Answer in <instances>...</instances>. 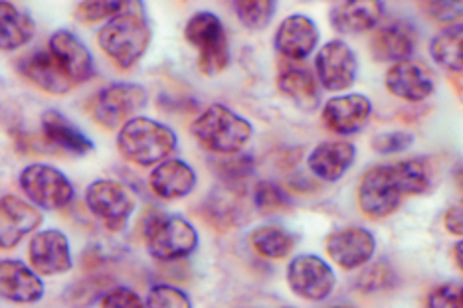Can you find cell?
Wrapping results in <instances>:
<instances>
[{
    "instance_id": "6da1fadb",
    "label": "cell",
    "mask_w": 463,
    "mask_h": 308,
    "mask_svg": "<svg viewBox=\"0 0 463 308\" xmlns=\"http://www.w3.org/2000/svg\"><path fill=\"white\" fill-rule=\"evenodd\" d=\"M430 188L428 164L420 158H406L366 168L356 190V200L366 218L384 219L396 214L404 198L426 194Z\"/></svg>"
},
{
    "instance_id": "cb8c5ba5",
    "label": "cell",
    "mask_w": 463,
    "mask_h": 308,
    "mask_svg": "<svg viewBox=\"0 0 463 308\" xmlns=\"http://www.w3.org/2000/svg\"><path fill=\"white\" fill-rule=\"evenodd\" d=\"M196 182V170L181 161V158H168V161L155 166L149 176V186L153 192L166 201L183 200L188 194H193Z\"/></svg>"
},
{
    "instance_id": "8fae6325",
    "label": "cell",
    "mask_w": 463,
    "mask_h": 308,
    "mask_svg": "<svg viewBox=\"0 0 463 308\" xmlns=\"http://www.w3.org/2000/svg\"><path fill=\"white\" fill-rule=\"evenodd\" d=\"M315 71H317L321 89L331 93L351 89L359 73L356 51L345 40H331L323 44L315 56Z\"/></svg>"
},
{
    "instance_id": "ac0fdd59",
    "label": "cell",
    "mask_w": 463,
    "mask_h": 308,
    "mask_svg": "<svg viewBox=\"0 0 463 308\" xmlns=\"http://www.w3.org/2000/svg\"><path fill=\"white\" fill-rule=\"evenodd\" d=\"M42 211L16 196L0 198V249H14L42 226Z\"/></svg>"
},
{
    "instance_id": "5b68a950",
    "label": "cell",
    "mask_w": 463,
    "mask_h": 308,
    "mask_svg": "<svg viewBox=\"0 0 463 308\" xmlns=\"http://www.w3.org/2000/svg\"><path fill=\"white\" fill-rule=\"evenodd\" d=\"M98 44L119 70H131L151 44V28L135 13H123L108 20L98 32Z\"/></svg>"
},
{
    "instance_id": "4dcf8cb0",
    "label": "cell",
    "mask_w": 463,
    "mask_h": 308,
    "mask_svg": "<svg viewBox=\"0 0 463 308\" xmlns=\"http://www.w3.org/2000/svg\"><path fill=\"white\" fill-rule=\"evenodd\" d=\"M254 206L260 214H278L291 208V200L278 184L261 180L254 188Z\"/></svg>"
},
{
    "instance_id": "7a4b0ae2",
    "label": "cell",
    "mask_w": 463,
    "mask_h": 308,
    "mask_svg": "<svg viewBox=\"0 0 463 308\" xmlns=\"http://www.w3.org/2000/svg\"><path fill=\"white\" fill-rule=\"evenodd\" d=\"M191 133L204 151L218 156H234L251 141L254 125L226 105L214 103L193 121Z\"/></svg>"
},
{
    "instance_id": "44dd1931",
    "label": "cell",
    "mask_w": 463,
    "mask_h": 308,
    "mask_svg": "<svg viewBox=\"0 0 463 308\" xmlns=\"http://www.w3.org/2000/svg\"><path fill=\"white\" fill-rule=\"evenodd\" d=\"M278 89L301 111H315L321 103V85L313 73L296 61L279 63Z\"/></svg>"
},
{
    "instance_id": "ffe728a7",
    "label": "cell",
    "mask_w": 463,
    "mask_h": 308,
    "mask_svg": "<svg viewBox=\"0 0 463 308\" xmlns=\"http://www.w3.org/2000/svg\"><path fill=\"white\" fill-rule=\"evenodd\" d=\"M384 3L381 0H346L331 6V26L339 34H364L381 24Z\"/></svg>"
},
{
    "instance_id": "7bdbcfd3",
    "label": "cell",
    "mask_w": 463,
    "mask_h": 308,
    "mask_svg": "<svg viewBox=\"0 0 463 308\" xmlns=\"http://www.w3.org/2000/svg\"><path fill=\"white\" fill-rule=\"evenodd\" d=\"M454 180H456L458 188L463 190V161L458 163V166H456V170H454Z\"/></svg>"
},
{
    "instance_id": "8d00e7d4",
    "label": "cell",
    "mask_w": 463,
    "mask_h": 308,
    "mask_svg": "<svg viewBox=\"0 0 463 308\" xmlns=\"http://www.w3.org/2000/svg\"><path fill=\"white\" fill-rule=\"evenodd\" d=\"M414 145V135L406 133V131H388V133H378L371 146L376 154H398L408 151L410 146Z\"/></svg>"
},
{
    "instance_id": "1f68e13d",
    "label": "cell",
    "mask_w": 463,
    "mask_h": 308,
    "mask_svg": "<svg viewBox=\"0 0 463 308\" xmlns=\"http://www.w3.org/2000/svg\"><path fill=\"white\" fill-rule=\"evenodd\" d=\"M216 173L230 188H240L246 178L254 174V158L248 154L224 156L216 163Z\"/></svg>"
},
{
    "instance_id": "4fadbf2b",
    "label": "cell",
    "mask_w": 463,
    "mask_h": 308,
    "mask_svg": "<svg viewBox=\"0 0 463 308\" xmlns=\"http://www.w3.org/2000/svg\"><path fill=\"white\" fill-rule=\"evenodd\" d=\"M331 261L343 271H356L371 263L376 253V238L364 228H343L325 241Z\"/></svg>"
},
{
    "instance_id": "d6a6232c",
    "label": "cell",
    "mask_w": 463,
    "mask_h": 308,
    "mask_svg": "<svg viewBox=\"0 0 463 308\" xmlns=\"http://www.w3.org/2000/svg\"><path fill=\"white\" fill-rule=\"evenodd\" d=\"M129 3L123 0H90V3H80L76 8V18L81 23H99V20H111L123 13H128Z\"/></svg>"
},
{
    "instance_id": "ee69618b",
    "label": "cell",
    "mask_w": 463,
    "mask_h": 308,
    "mask_svg": "<svg viewBox=\"0 0 463 308\" xmlns=\"http://www.w3.org/2000/svg\"><path fill=\"white\" fill-rule=\"evenodd\" d=\"M329 308H353V306H345V304H339V306H329Z\"/></svg>"
},
{
    "instance_id": "e0dca14e",
    "label": "cell",
    "mask_w": 463,
    "mask_h": 308,
    "mask_svg": "<svg viewBox=\"0 0 463 308\" xmlns=\"http://www.w3.org/2000/svg\"><path fill=\"white\" fill-rule=\"evenodd\" d=\"M321 32L315 20L305 14H291L283 18L273 36V48L288 61L307 60L319 46Z\"/></svg>"
},
{
    "instance_id": "603a6c76",
    "label": "cell",
    "mask_w": 463,
    "mask_h": 308,
    "mask_svg": "<svg viewBox=\"0 0 463 308\" xmlns=\"http://www.w3.org/2000/svg\"><path fill=\"white\" fill-rule=\"evenodd\" d=\"M16 68L30 83L50 95H66L73 88V83L48 50L30 51L16 61Z\"/></svg>"
},
{
    "instance_id": "7c38bea8",
    "label": "cell",
    "mask_w": 463,
    "mask_h": 308,
    "mask_svg": "<svg viewBox=\"0 0 463 308\" xmlns=\"http://www.w3.org/2000/svg\"><path fill=\"white\" fill-rule=\"evenodd\" d=\"M373 117V101L363 93L335 95L323 105L321 123L339 136L359 135Z\"/></svg>"
},
{
    "instance_id": "52a82bcc",
    "label": "cell",
    "mask_w": 463,
    "mask_h": 308,
    "mask_svg": "<svg viewBox=\"0 0 463 308\" xmlns=\"http://www.w3.org/2000/svg\"><path fill=\"white\" fill-rule=\"evenodd\" d=\"M18 186L30 204L44 211L64 210L76 198L70 178L56 166L42 163L28 164L18 176Z\"/></svg>"
},
{
    "instance_id": "9c48e42d",
    "label": "cell",
    "mask_w": 463,
    "mask_h": 308,
    "mask_svg": "<svg viewBox=\"0 0 463 308\" xmlns=\"http://www.w3.org/2000/svg\"><path fill=\"white\" fill-rule=\"evenodd\" d=\"M286 279L291 293L309 303L329 299L336 286V275L331 265L313 253L293 257L288 265Z\"/></svg>"
},
{
    "instance_id": "3957f363",
    "label": "cell",
    "mask_w": 463,
    "mask_h": 308,
    "mask_svg": "<svg viewBox=\"0 0 463 308\" xmlns=\"http://www.w3.org/2000/svg\"><path fill=\"white\" fill-rule=\"evenodd\" d=\"M176 146V133L168 125L151 119V117H135L121 126L118 135L121 156L137 166H159L171 158Z\"/></svg>"
},
{
    "instance_id": "4316f807",
    "label": "cell",
    "mask_w": 463,
    "mask_h": 308,
    "mask_svg": "<svg viewBox=\"0 0 463 308\" xmlns=\"http://www.w3.org/2000/svg\"><path fill=\"white\" fill-rule=\"evenodd\" d=\"M34 34V18L16 5L0 0V51H16L24 48Z\"/></svg>"
},
{
    "instance_id": "b9f144b4",
    "label": "cell",
    "mask_w": 463,
    "mask_h": 308,
    "mask_svg": "<svg viewBox=\"0 0 463 308\" xmlns=\"http://www.w3.org/2000/svg\"><path fill=\"white\" fill-rule=\"evenodd\" d=\"M451 83H454L456 91L459 93V98L463 99V73H451Z\"/></svg>"
},
{
    "instance_id": "2e32d148",
    "label": "cell",
    "mask_w": 463,
    "mask_h": 308,
    "mask_svg": "<svg viewBox=\"0 0 463 308\" xmlns=\"http://www.w3.org/2000/svg\"><path fill=\"white\" fill-rule=\"evenodd\" d=\"M384 85L396 99L408 103H422L436 91V79L431 71L416 60L392 63L384 76Z\"/></svg>"
},
{
    "instance_id": "484cf974",
    "label": "cell",
    "mask_w": 463,
    "mask_h": 308,
    "mask_svg": "<svg viewBox=\"0 0 463 308\" xmlns=\"http://www.w3.org/2000/svg\"><path fill=\"white\" fill-rule=\"evenodd\" d=\"M40 126H42V135L46 136V141L50 145H54L70 154L83 156V154H90L93 148H96L93 141L80 129L78 125H73L64 113H60L56 109L42 113Z\"/></svg>"
},
{
    "instance_id": "74e56055",
    "label": "cell",
    "mask_w": 463,
    "mask_h": 308,
    "mask_svg": "<svg viewBox=\"0 0 463 308\" xmlns=\"http://www.w3.org/2000/svg\"><path fill=\"white\" fill-rule=\"evenodd\" d=\"M424 308H463V285L446 283L431 289Z\"/></svg>"
},
{
    "instance_id": "5bb4252c",
    "label": "cell",
    "mask_w": 463,
    "mask_h": 308,
    "mask_svg": "<svg viewBox=\"0 0 463 308\" xmlns=\"http://www.w3.org/2000/svg\"><path fill=\"white\" fill-rule=\"evenodd\" d=\"M28 259L42 277H56L71 269V247L66 233L60 229L36 231L28 243Z\"/></svg>"
},
{
    "instance_id": "e575fe53",
    "label": "cell",
    "mask_w": 463,
    "mask_h": 308,
    "mask_svg": "<svg viewBox=\"0 0 463 308\" xmlns=\"http://www.w3.org/2000/svg\"><path fill=\"white\" fill-rule=\"evenodd\" d=\"M145 308H193V301L178 286L155 285L146 294Z\"/></svg>"
},
{
    "instance_id": "836d02e7",
    "label": "cell",
    "mask_w": 463,
    "mask_h": 308,
    "mask_svg": "<svg viewBox=\"0 0 463 308\" xmlns=\"http://www.w3.org/2000/svg\"><path fill=\"white\" fill-rule=\"evenodd\" d=\"M396 285V273L388 263H374L366 267L356 281V289L363 293H381Z\"/></svg>"
},
{
    "instance_id": "7402d4cb",
    "label": "cell",
    "mask_w": 463,
    "mask_h": 308,
    "mask_svg": "<svg viewBox=\"0 0 463 308\" xmlns=\"http://www.w3.org/2000/svg\"><path fill=\"white\" fill-rule=\"evenodd\" d=\"M356 161V146L346 141H325L307 156V168L323 182H339Z\"/></svg>"
},
{
    "instance_id": "f546056e",
    "label": "cell",
    "mask_w": 463,
    "mask_h": 308,
    "mask_svg": "<svg viewBox=\"0 0 463 308\" xmlns=\"http://www.w3.org/2000/svg\"><path fill=\"white\" fill-rule=\"evenodd\" d=\"M232 6H234V13L241 26H246L248 30L268 28L278 10V5L273 0H238Z\"/></svg>"
},
{
    "instance_id": "60d3db41",
    "label": "cell",
    "mask_w": 463,
    "mask_h": 308,
    "mask_svg": "<svg viewBox=\"0 0 463 308\" xmlns=\"http://www.w3.org/2000/svg\"><path fill=\"white\" fill-rule=\"evenodd\" d=\"M454 261L458 265V269L463 273V239L454 246Z\"/></svg>"
},
{
    "instance_id": "30bf717a",
    "label": "cell",
    "mask_w": 463,
    "mask_h": 308,
    "mask_svg": "<svg viewBox=\"0 0 463 308\" xmlns=\"http://www.w3.org/2000/svg\"><path fill=\"white\" fill-rule=\"evenodd\" d=\"M86 206L109 231H121L133 216L135 198L115 180H96L86 190Z\"/></svg>"
},
{
    "instance_id": "ab89813d",
    "label": "cell",
    "mask_w": 463,
    "mask_h": 308,
    "mask_svg": "<svg viewBox=\"0 0 463 308\" xmlns=\"http://www.w3.org/2000/svg\"><path fill=\"white\" fill-rule=\"evenodd\" d=\"M444 228L451 236L463 238V200L451 208H448L444 216Z\"/></svg>"
},
{
    "instance_id": "9a60e30c",
    "label": "cell",
    "mask_w": 463,
    "mask_h": 308,
    "mask_svg": "<svg viewBox=\"0 0 463 308\" xmlns=\"http://www.w3.org/2000/svg\"><path fill=\"white\" fill-rule=\"evenodd\" d=\"M48 51L73 85L96 76V61L90 48L71 30H56L48 40Z\"/></svg>"
},
{
    "instance_id": "8992f818",
    "label": "cell",
    "mask_w": 463,
    "mask_h": 308,
    "mask_svg": "<svg viewBox=\"0 0 463 308\" xmlns=\"http://www.w3.org/2000/svg\"><path fill=\"white\" fill-rule=\"evenodd\" d=\"M184 40L198 51V70L204 76H218L230 66V44L226 28L214 13L200 10L188 18Z\"/></svg>"
},
{
    "instance_id": "f35d334b",
    "label": "cell",
    "mask_w": 463,
    "mask_h": 308,
    "mask_svg": "<svg viewBox=\"0 0 463 308\" xmlns=\"http://www.w3.org/2000/svg\"><path fill=\"white\" fill-rule=\"evenodd\" d=\"M99 308H145V301L139 293L128 286H115L103 294Z\"/></svg>"
},
{
    "instance_id": "f6af8a7d",
    "label": "cell",
    "mask_w": 463,
    "mask_h": 308,
    "mask_svg": "<svg viewBox=\"0 0 463 308\" xmlns=\"http://www.w3.org/2000/svg\"><path fill=\"white\" fill-rule=\"evenodd\" d=\"M288 308H289V306H288Z\"/></svg>"
},
{
    "instance_id": "277c9868",
    "label": "cell",
    "mask_w": 463,
    "mask_h": 308,
    "mask_svg": "<svg viewBox=\"0 0 463 308\" xmlns=\"http://www.w3.org/2000/svg\"><path fill=\"white\" fill-rule=\"evenodd\" d=\"M143 238L146 251L156 261L184 259L198 247V231L191 221L161 210L145 216Z\"/></svg>"
},
{
    "instance_id": "d4e9b609",
    "label": "cell",
    "mask_w": 463,
    "mask_h": 308,
    "mask_svg": "<svg viewBox=\"0 0 463 308\" xmlns=\"http://www.w3.org/2000/svg\"><path fill=\"white\" fill-rule=\"evenodd\" d=\"M368 48L376 61L398 63L414 54L416 36L406 23H391L374 28Z\"/></svg>"
},
{
    "instance_id": "d6986e66",
    "label": "cell",
    "mask_w": 463,
    "mask_h": 308,
    "mask_svg": "<svg viewBox=\"0 0 463 308\" xmlns=\"http://www.w3.org/2000/svg\"><path fill=\"white\" fill-rule=\"evenodd\" d=\"M44 281L30 265L18 259L0 261V299L14 304H34L44 296Z\"/></svg>"
},
{
    "instance_id": "f1b7e54d",
    "label": "cell",
    "mask_w": 463,
    "mask_h": 308,
    "mask_svg": "<svg viewBox=\"0 0 463 308\" xmlns=\"http://www.w3.org/2000/svg\"><path fill=\"white\" fill-rule=\"evenodd\" d=\"M430 54L444 70L463 73V24L449 26L431 38Z\"/></svg>"
},
{
    "instance_id": "d590c367",
    "label": "cell",
    "mask_w": 463,
    "mask_h": 308,
    "mask_svg": "<svg viewBox=\"0 0 463 308\" xmlns=\"http://www.w3.org/2000/svg\"><path fill=\"white\" fill-rule=\"evenodd\" d=\"M418 6L428 18L436 20L438 24H448V28L458 26L463 20V3L459 0H434V3H420Z\"/></svg>"
},
{
    "instance_id": "ba28073f",
    "label": "cell",
    "mask_w": 463,
    "mask_h": 308,
    "mask_svg": "<svg viewBox=\"0 0 463 308\" xmlns=\"http://www.w3.org/2000/svg\"><path fill=\"white\" fill-rule=\"evenodd\" d=\"M146 91L137 83H111L90 101V111L103 129H121L146 105Z\"/></svg>"
},
{
    "instance_id": "83f0119b",
    "label": "cell",
    "mask_w": 463,
    "mask_h": 308,
    "mask_svg": "<svg viewBox=\"0 0 463 308\" xmlns=\"http://www.w3.org/2000/svg\"><path fill=\"white\" fill-rule=\"evenodd\" d=\"M250 243L261 257L279 261L289 257L291 251L296 249L298 239L289 229L281 226H261L251 231Z\"/></svg>"
}]
</instances>
